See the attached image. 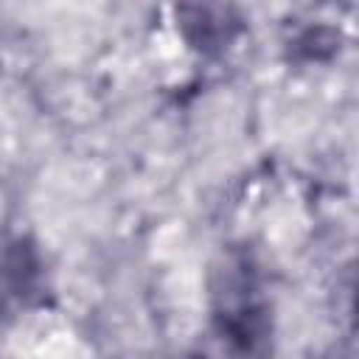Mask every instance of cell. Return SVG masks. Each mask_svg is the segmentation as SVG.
<instances>
[{"label":"cell","mask_w":359,"mask_h":359,"mask_svg":"<svg viewBox=\"0 0 359 359\" xmlns=\"http://www.w3.org/2000/svg\"><path fill=\"white\" fill-rule=\"evenodd\" d=\"M216 317L222 323V334L241 342L247 351H252L255 339L266 334V309L255 272L244 258H230L222 269V283L216 289Z\"/></svg>","instance_id":"cell-1"}]
</instances>
